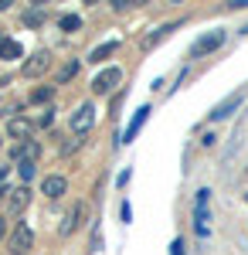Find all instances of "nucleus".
<instances>
[{
	"instance_id": "18",
	"label": "nucleus",
	"mask_w": 248,
	"mask_h": 255,
	"mask_svg": "<svg viewBox=\"0 0 248 255\" xmlns=\"http://www.w3.org/2000/svg\"><path fill=\"white\" fill-rule=\"evenodd\" d=\"M61 27H65V31H75V27H78V17H75V14H65V17H61Z\"/></svg>"
},
{
	"instance_id": "23",
	"label": "nucleus",
	"mask_w": 248,
	"mask_h": 255,
	"mask_svg": "<svg viewBox=\"0 0 248 255\" xmlns=\"http://www.w3.org/2000/svg\"><path fill=\"white\" fill-rule=\"evenodd\" d=\"M3 194H10V191H7V187H3V177H0V197Z\"/></svg>"
},
{
	"instance_id": "5",
	"label": "nucleus",
	"mask_w": 248,
	"mask_h": 255,
	"mask_svg": "<svg viewBox=\"0 0 248 255\" xmlns=\"http://www.w3.org/2000/svg\"><path fill=\"white\" fill-rule=\"evenodd\" d=\"M119 79H123V72H119V68H106L102 75H96L92 89H96V92H109V89H116V85H119Z\"/></svg>"
},
{
	"instance_id": "11",
	"label": "nucleus",
	"mask_w": 248,
	"mask_h": 255,
	"mask_svg": "<svg viewBox=\"0 0 248 255\" xmlns=\"http://www.w3.org/2000/svg\"><path fill=\"white\" fill-rule=\"evenodd\" d=\"M0 58H7V61L20 58V44H17V41H10V38H3V41H0Z\"/></svg>"
},
{
	"instance_id": "14",
	"label": "nucleus",
	"mask_w": 248,
	"mask_h": 255,
	"mask_svg": "<svg viewBox=\"0 0 248 255\" xmlns=\"http://www.w3.org/2000/svg\"><path fill=\"white\" fill-rule=\"evenodd\" d=\"M17 174H20V184L27 187V180L34 177V163H27V160H20V163H17Z\"/></svg>"
},
{
	"instance_id": "25",
	"label": "nucleus",
	"mask_w": 248,
	"mask_h": 255,
	"mask_svg": "<svg viewBox=\"0 0 248 255\" xmlns=\"http://www.w3.org/2000/svg\"><path fill=\"white\" fill-rule=\"evenodd\" d=\"M0 41H3V38H0Z\"/></svg>"
},
{
	"instance_id": "15",
	"label": "nucleus",
	"mask_w": 248,
	"mask_h": 255,
	"mask_svg": "<svg viewBox=\"0 0 248 255\" xmlns=\"http://www.w3.org/2000/svg\"><path fill=\"white\" fill-rule=\"evenodd\" d=\"M113 51H116V41H109V44H102V48H96L89 61H106V55H113Z\"/></svg>"
},
{
	"instance_id": "8",
	"label": "nucleus",
	"mask_w": 248,
	"mask_h": 255,
	"mask_svg": "<svg viewBox=\"0 0 248 255\" xmlns=\"http://www.w3.org/2000/svg\"><path fill=\"white\" fill-rule=\"evenodd\" d=\"M41 191H44V194L51 197V201H55V197H61V194H65V177H61V174H51V177H44V184H41Z\"/></svg>"
},
{
	"instance_id": "21",
	"label": "nucleus",
	"mask_w": 248,
	"mask_h": 255,
	"mask_svg": "<svg viewBox=\"0 0 248 255\" xmlns=\"http://www.w3.org/2000/svg\"><path fill=\"white\" fill-rule=\"evenodd\" d=\"M3 238H7V221L0 218V242H3Z\"/></svg>"
},
{
	"instance_id": "24",
	"label": "nucleus",
	"mask_w": 248,
	"mask_h": 255,
	"mask_svg": "<svg viewBox=\"0 0 248 255\" xmlns=\"http://www.w3.org/2000/svg\"><path fill=\"white\" fill-rule=\"evenodd\" d=\"M7 7H10V0H0V10H7Z\"/></svg>"
},
{
	"instance_id": "13",
	"label": "nucleus",
	"mask_w": 248,
	"mask_h": 255,
	"mask_svg": "<svg viewBox=\"0 0 248 255\" xmlns=\"http://www.w3.org/2000/svg\"><path fill=\"white\" fill-rule=\"evenodd\" d=\"M7 129H10V136H31V123H27V119H10V126H7Z\"/></svg>"
},
{
	"instance_id": "3",
	"label": "nucleus",
	"mask_w": 248,
	"mask_h": 255,
	"mask_svg": "<svg viewBox=\"0 0 248 255\" xmlns=\"http://www.w3.org/2000/svg\"><path fill=\"white\" fill-rule=\"evenodd\" d=\"M92 123H96V109H92L89 102H85V106H78V113L72 116V129L82 136V133H89V129H92Z\"/></svg>"
},
{
	"instance_id": "4",
	"label": "nucleus",
	"mask_w": 248,
	"mask_h": 255,
	"mask_svg": "<svg viewBox=\"0 0 248 255\" xmlns=\"http://www.w3.org/2000/svg\"><path fill=\"white\" fill-rule=\"evenodd\" d=\"M242 92H231L228 99H225V102H218V106H214V109H211V119H228L231 113H235V109H238V106H242Z\"/></svg>"
},
{
	"instance_id": "7",
	"label": "nucleus",
	"mask_w": 248,
	"mask_h": 255,
	"mask_svg": "<svg viewBox=\"0 0 248 255\" xmlns=\"http://www.w3.org/2000/svg\"><path fill=\"white\" fill-rule=\"evenodd\" d=\"M48 65H51V58H48L44 51H38L31 61H24V75H27V79H34V75H41V72H48Z\"/></svg>"
},
{
	"instance_id": "1",
	"label": "nucleus",
	"mask_w": 248,
	"mask_h": 255,
	"mask_svg": "<svg viewBox=\"0 0 248 255\" xmlns=\"http://www.w3.org/2000/svg\"><path fill=\"white\" fill-rule=\"evenodd\" d=\"M31 245H34V232H31L27 225H17V228L10 232V255L31 252Z\"/></svg>"
},
{
	"instance_id": "6",
	"label": "nucleus",
	"mask_w": 248,
	"mask_h": 255,
	"mask_svg": "<svg viewBox=\"0 0 248 255\" xmlns=\"http://www.w3.org/2000/svg\"><path fill=\"white\" fill-rule=\"evenodd\" d=\"M208 194L211 191H197V211H194V218H197V235H208Z\"/></svg>"
},
{
	"instance_id": "10",
	"label": "nucleus",
	"mask_w": 248,
	"mask_h": 255,
	"mask_svg": "<svg viewBox=\"0 0 248 255\" xmlns=\"http://www.w3.org/2000/svg\"><path fill=\"white\" fill-rule=\"evenodd\" d=\"M146 116H150V109H146V106H143V109H139V113H136V116H133V123H129V126H126V133H123V139H133L136 133H139V126H143V123H146Z\"/></svg>"
},
{
	"instance_id": "22",
	"label": "nucleus",
	"mask_w": 248,
	"mask_h": 255,
	"mask_svg": "<svg viewBox=\"0 0 248 255\" xmlns=\"http://www.w3.org/2000/svg\"><path fill=\"white\" fill-rule=\"evenodd\" d=\"M228 7H248V0H228Z\"/></svg>"
},
{
	"instance_id": "19",
	"label": "nucleus",
	"mask_w": 248,
	"mask_h": 255,
	"mask_svg": "<svg viewBox=\"0 0 248 255\" xmlns=\"http://www.w3.org/2000/svg\"><path fill=\"white\" fill-rule=\"evenodd\" d=\"M31 99H34V102H48V99H51V89H34Z\"/></svg>"
},
{
	"instance_id": "16",
	"label": "nucleus",
	"mask_w": 248,
	"mask_h": 255,
	"mask_svg": "<svg viewBox=\"0 0 248 255\" xmlns=\"http://www.w3.org/2000/svg\"><path fill=\"white\" fill-rule=\"evenodd\" d=\"M75 72H78V61H68L61 72H58V82H68V79H75Z\"/></svg>"
},
{
	"instance_id": "9",
	"label": "nucleus",
	"mask_w": 248,
	"mask_h": 255,
	"mask_svg": "<svg viewBox=\"0 0 248 255\" xmlns=\"http://www.w3.org/2000/svg\"><path fill=\"white\" fill-rule=\"evenodd\" d=\"M27 201H31V191L20 184V187H14L10 191V215H20L24 208H27Z\"/></svg>"
},
{
	"instance_id": "17",
	"label": "nucleus",
	"mask_w": 248,
	"mask_h": 255,
	"mask_svg": "<svg viewBox=\"0 0 248 255\" xmlns=\"http://www.w3.org/2000/svg\"><path fill=\"white\" fill-rule=\"evenodd\" d=\"M75 221H82V208H72V211H68V221H65V228H61V232L68 235V232L75 228Z\"/></svg>"
},
{
	"instance_id": "12",
	"label": "nucleus",
	"mask_w": 248,
	"mask_h": 255,
	"mask_svg": "<svg viewBox=\"0 0 248 255\" xmlns=\"http://www.w3.org/2000/svg\"><path fill=\"white\" fill-rule=\"evenodd\" d=\"M38 153H41V146L34 143V139H27V143H24V146L17 150V157H20V160H27V163H34V160H38Z\"/></svg>"
},
{
	"instance_id": "2",
	"label": "nucleus",
	"mask_w": 248,
	"mask_h": 255,
	"mask_svg": "<svg viewBox=\"0 0 248 255\" xmlns=\"http://www.w3.org/2000/svg\"><path fill=\"white\" fill-rule=\"evenodd\" d=\"M221 41H225V31H211V34H204V38H197V41H194V48H191V58H201V55L218 51Z\"/></svg>"
},
{
	"instance_id": "20",
	"label": "nucleus",
	"mask_w": 248,
	"mask_h": 255,
	"mask_svg": "<svg viewBox=\"0 0 248 255\" xmlns=\"http://www.w3.org/2000/svg\"><path fill=\"white\" fill-rule=\"evenodd\" d=\"M24 20H27L31 27H38L41 20H44V14H41V10H31V14H27V17H24Z\"/></svg>"
}]
</instances>
